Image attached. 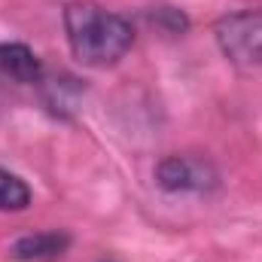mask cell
<instances>
[{
	"label": "cell",
	"instance_id": "cell-1",
	"mask_svg": "<svg viewBox=\"0 0 262 262\" xmlns=\"http://www.w3.org/2000/svg\"><path fill=\"white\" fill-rule=\"evenodd\" d=\"M64 28L70 52L89 67L116 64L134 43L128 21L98 3H70L64 9Z\"/></svg>",
	"mask_w": 262,
	"mask_h": 262
},
{
	"label": "cell",
	"instance_id": "cell-2",
	"mask_svg": "<svg viewBox=\"0 0 262 262\" xmlns=\"http://www.w3.org/2000/svg\"><path fill=\"white\" fill-rule=\"evenodd\" d=\"M220 49L235 64H262V12H232L216 25Z\"/></svg>",
	"mask_w": 262,
	"mask_h": 262
},
{
	"label": "cell",
	"instance_id": "cell-3",
	"mask_svg": "<svg viewBox=\"0 0 262 262\" xmlns=\"http://www.w3.org/2000/svg\"><path fill=\"white\" fill-rule=\"evenodd\" d=\"M159 183L171 192H189V189H204L210 183V171L201 165V162H192V159H165L159 165Z\"/></svg>",
	"mask_w": 262,
	"mask_h": 262
},
{
	"label": "cell",
	"instance_id": "cell-4",
	"mask_svg": "<svg viewBox=\"0 0 262 262\" xmlns=\"http://www.w3.org/2000/svg\"><path fill=\"white\" fill-rule=\"evenodd\" d=\"M0 76L18 85L40 82V61L25 43H0Z\"/></svg>",
	"mask_w": 262,
	"mask_h": 262
},
{
	"label": "cell",
	"instance_id": "cell-5",
	"mask_svg": "<svg viewBox=\"0 0 262 262\" xmlns=\"http://www.w3.org/2000/svg\"><path fill=\"white\" fill-rule=\"evenodd\" d=\"M67 247V235L58 232H40V235H25L18 238L12 247H9V256L21 262L31 259H52V256H61Z\"/></svg>",
	"mask_w": 262,
	"mask_h": 262
},
{
	"label": "cell",
	"instance_id": "cell-6",
	"mask_svg": "<svg viewBox=\"0 0 262 262\" xmlns=\"http://www.w3.org/2000/svg\"><path fill=\"white\" fill-rule=\"evenodd\" d=\"M28 204H31L28 183L0 168V210H25Z\"/></svg>",
	"mask_w": 262,
	"mask_h": 262
}]
</instances>
